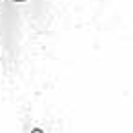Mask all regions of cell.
<instances>
[{
	"instance_id": "cell-1",
	"label": "cell",
	"mask_w": 133,
	"mask_h": 133,
	"mask_svg": "<svg viewBox=\"0 0 133 133\" xmlns=\"http://www.w3.org/2000/svg\"><path fill=\"white\" fill-rule=\"evenodd\" d=\"M31 133H44L42 128H31Z\"/></svg>"
},
{
	"instance_id": "cell-2",
	"label": "cell",
	"mask_w": 133,
	"mask_h": 133,
	"mask_svg": "<svg viewBox=\"0 0 133 133\" xmlns=\"http://www.w3.org/2000/svg\"><path fill=\"white\" fill-rule=\"evenodd\" d=\"M15 4H26V2H29V0H13Z\"/></svg>"
},
{
	"instance_id": "cell-3",
	"label": "cell",
	"mask_w": 133,
	"mask_h": 133,
	"mask_svg": "<svg viewBox=\"0 0 133 133\" xmlns=\"http://www.w3.org/2000/svg\"><path fill=\"white\" fill-rule=\"evenodd\" d=\"M0 53H2V49H0Z\"/></svg>"
},
{
	"instance_id": "cell-4",
	"label": "cell",
	"mask_w": 133,
	"mask_h": 133,
	"mask_svg": "<svg viewBox=\"0 0 133 133\" xmlns=\"http://www.w3.org/2000/svg\"><path fill=\"white\" fill-rule=\"evenodd\" d=\"M0 2H2V0H0Z\"/></svg>"
}]
</instances>
